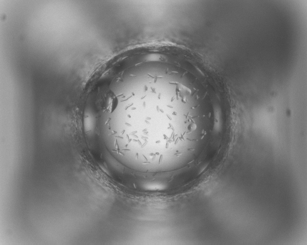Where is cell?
<instances>
[{
  "mask_svg": "<svg viewBox=\"0 0 307 245\" xmlns=\"http://www.w3.org/2000/svg\"><path fill=\"white\" fill-rule=\"evenodd\" d=\"M188 74L164 65H142L116 79L102 121L106 145L121 164L158 173L181 166L191 130Z\"/></svg>",
  "mask_w": 307,
  "mask_h": 245,
  "instance_id": "obj_1",
  "label": "cell"
}]
</instances>
